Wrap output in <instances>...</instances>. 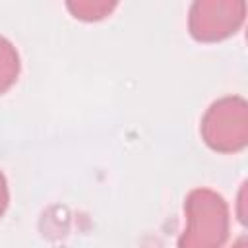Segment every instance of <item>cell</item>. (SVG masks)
Wrapping results in <instances>:
<instances>
[{
	"label": "cell",
	"instance_id": "cell-3",
	"mask_svg": "<svg viewBox=\"0 0 248 248\" xmlns=\"http://www.w3.org/2000/svg\"><path fill=\"white\" fill-rule=\"evenodd\" d=\"M244 19V0H196L190 10V33L198 41H221Z\"/></svg>",
	"mask_w": 248,
	"mask_h": 248
},
{
	"label": "cell",
	"instance_id": "cell-4",
	"mask_svg": "<svg viewBox=\"0 0 248 248\" xmlns=\"http://www.w3.org/2000/svg\"><path fill=\"white\" fill-rule=\"evenodd\" d=\"M118 0H66L68 10L74 14V17L78 19H85V21H97L107 17Z\"/></svg>",
	"mask_w": 248,
	"mask_h": 248
},
{
	"label": "cell",
	"instance_id": "cell-2",
	"mask_svg": "<svg viewBox=\"0 0 248 248\" xmlns=\"http://www.w3.org/2000/svg\"><path fill=\"white\" fill-rule=\"evenodd\" d=\"M202 134L217 151H236L246 143V105L242 99H223L207 110Z\"/></svg>",
	"mask_w": 248,
	"mask_h": 248
},
{
	"label": "cell",
	"instance_id": "cell-6",
	"mask_svg": "<svg viewBox=\"0 0 248 248\" xmlns=\"http://www.w3.org/2000/svg\"><path fill=\"white\" fill-rule=\"evenodd\" d=\"M6 205H8V188H6L4 174L0 172V217H2V213L6 211Z\"/></svg>",
	"mask_w": 248,
	"mask_h": 248
},
{
	"label": "cell",
	"instance_id": "cell-5",
	"mask_svg": "<svg viewBox=\"0 0 248 248\" xmlns=\"http://www.w3.org/2000/svg\"><path fill=\"white\" fill-rule=\"evenodd\" d=\"M19 72V58L10 41L0 37V93H4L16 79Z\"/></svg>",
	"mask_w": 248,
	"mask_h": 248
},
{
	"label": "cell",
	"instance_id": "cell-1",
	"mask_svg": "<svg viewBox=\"0 0 248 248\" xmlns=\"http://www.w3.org/2000/svg\"><path fill=\"white\" fill-rule=\"evenodd\" d=\"M188 229L180 246H219L227 238V205L209 190H194L186 202Z\"/></svg>",
	"mask_w": 248,
	"mask_h": 248
}]
</instances>
